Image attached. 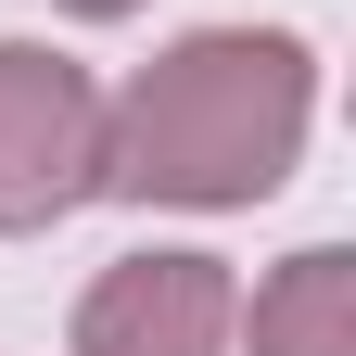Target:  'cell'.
<instances>
[{
    "mask_svg": "<svg viewBox=\"0 0 356 356\" xmlns=\"http://www.w3.org/2000/svg\"><path fill=\"white\" fill-rule=\"evenodd\" d=\"M318 115V64L280 26H204L102 102V191L140 204H254L280 191Z\"/></svg>",
    "mask_w": 356,
    "mask_h": 356,
    "instance_id": "cell-1",
    "label": "cell"
},
{
    "mask_svg": "<svg viewBox=\"0 0 356 356\" xmlns=\"http://www.w3.org/2000/svg\"><path fill=\"white\" fill-rule=\"evenodd\" d=\"M102 191V89L64 51L0 38V229H51Z\"/></svg>",
    "mask_w": 356,
    "mask_h": 356,
    "instance_id": "cell-2",
    "label": "cell"
},
{
    "mask_svg": "<svg viewBox=\"0 0 356 356\" xmlns=\"http://www.w3.org/2000/svg\"><path fill=\"white\" fill-rule=\"evenodd\" d=\"M229 267L216 254H127L76 305V356H216L229 343Z\"/></svg>",
    "mask_w": 356,
    "mask_h": 356,
    "instance_id": "cell-3",
    "label": "cell"
},
{
    "mask_svg": "<svg viewBox=\"0 0 356 356\" xmlns=\"http://www.w3.org/2000/svg\"><path fill=\"white\" fill-rule=\"evenodd\" d=\"M254 356H356V254L318 242V254H293L280 280L254 293Z\"/></svg>",
    "mask_w": 356,
    "mask_h": 356,
    "instance_id": "cell-4",
    "label": "cell"
},
{
    "mask_svg": "<svg viewBox=\"0 0 356 356\" xmlns=\"http://www.w3.org/2000/svg\"><path fill=\"white\" fill-rule=\"evenodd\" d=\"M64 13H140V0H64Z\"/></svg>",
    "mask_w": 356,
    "mask_h": 356,
    "instance_id": "cell-5",
    "label": "cell"
}]
</instances>
